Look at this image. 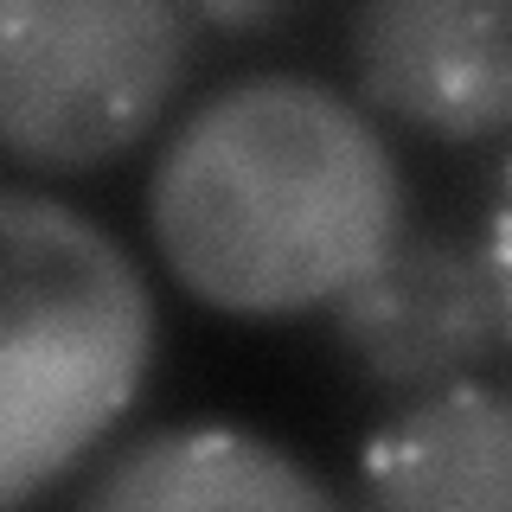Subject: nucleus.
Returning a JSON list of instances; mask_svg holds the SVG:
<instances>
[{"mask_svg": "<svg viewBox=\"0 0 512 512\" xmlns=\"http://www.w3.org/2000/svg\"><path fill=\"white\" fill-rule=\"evenodd\" d=\"M199 20H212V26H269V20H282V7H205Z\"/></svg>", "mask_w": 512, "mask_h": 512, "instance_id": "obj_9", "label": "nucleus"}, {"mask_svg": "<svg viewBox=\"0 0 512 512\" xmlns=\"http://www.w3.org/2000/svg\"><path fill=\"white\" fill-rule=\"evenodd\" d=\"M365 512H512V384L404 397L359 448Z\"/></svg>", "mask_w": 512, "mask_h": 512, "instance_id": "obj_6", "label": "nucleus"}, {"mask_svg": "<svg viewBox=\"0 0 512 512\" xmlns=\"http://www.w3.org/2000/svg\"><path fill=\"white\" fill-rule=\"evenodd\" d=\"M333 333L365 384L423 397L474 378V365L506 340V320L480 244L404 231V244L333 308Z\"/></svg>", "mask_w": 512, "mask_h": 512, "instance_id": "obj_4", "label": "nucleus"}, {"mask_svg": "<svg viewBox=\"0 0 512 512\" xmlns=\"http://www.w3.org/2000/svg\"><path fill=\"white\" fill-rule=\"evenodd\" d=\"M77 512H352L308 461L231 423H173L96 468Z\"/></svg>", "mask_w": 512, "mask_h": 512, "instance_id": "obj_7", "label": "nucleus"}, {"mask_svg": "<svg viewBox=\"0 0 512 512\" xmlns=\"http://www.w3.org/2000/svg\"><path fill=\"white\" fill-rule=\"evenodd\" d=\"M365 103L436 141L512 135V0H378L346 26Z\"/></svg>", "mask_w": 512, "mask_h": 512, "instance_id": "obj_5", "label": "nucleus"}, {"mask_svg": "<svg viewBox=\"0 0 512 512\" xmlns=\"http://www.w3.org/2000/svg\"><path fill=\"white\" fill-rule=\"evenodd\" d=\"M148 231L167 276L212 314H333L404 244V167L346 90L250 71L167 135Z\"/></svg>", "mask_w": 512, "mask_h": 512, "instance_id": "obj_1", "label": "nucleus"}, {"mask_svg": "<svg viewBox=\"0 0 512 512\" xmlns=\"http://www.w3.org/2000/svg\"><path fill=\"white\" fill-rule=\"evenodd\" d=\"M186 58L192 13L167 0H7L0 141L32 173H90L160 122Z\"/></svg>", "mask_w": 512, "mask_h": 512, "instance_id": "obj_3", "label": "nucleus"}, {"mask_svg": "<svg viewBox=\"0 0 512 512\" xmlns=\"http://www.w3.org/2000/svg\"><path fill=\"white\" fill-rule=\"evenodd\" d=\"M480 256H487V269H493V295H500V320H506V340H512V160L500 167V186H493Z\"/></svg>", "mask_w": 512, "mask_h": 512, "instance_id": "obj_8", "label": "nucleus"}, {"mask_svg": "<svg viewBox=\"0 0 512 512\" xmlns=\"http://www.w3.org/2000/svg\"><path fill=\"white\" fill-rule=\"evenodd\" d=\"M0 500L20 512L128 416L154 365L135 256L52 192H0Z\"/></svg>", "mask_w": 512, "mask_h": 512, "instance_id": "obj_2", "label": "nucleus"}]
</instances>
